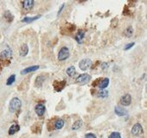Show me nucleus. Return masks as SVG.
I'll list each match as a JSON object with an SVG mask.
<instances>
[{
	"instance_id": "423d86ee",
	"label": "nucleus",
	"mask_w": 147,
	"mask_h": 138,
	"mask_svg": "<svg viewBox=\"0 0 147 138\" xmlns=\"http://www.w3.org/2000/svg\"><path fill=\"white\" fill-rule=\"evenodd\" d=\"M132 133L134 136H140V135H142V133H143V128H142L141 124L136 123V124L132 127Z\"/></svg>"
},
{
	"instance_id": "f3484780",
	"label": "nucleus",
	"mask_w": 147,
	"mask_h": 138,
	"mask_svg": "<svg viewBox=\"0 0 147 138\" xmlns=\"http://www.w3.org/2000/svg\"><path fill=\"white\" fill-rule=\"evenodd\" d=\"M66 73H67V74H68V75L69 76V77H74V75L76 74L75 67H74V66H69V67H68V69H67Z\"/></svg>"
},
{
	"instance_id": "39448f33",
	"label": "nucleus",
	"mask_w": 147,
	"mask_h": 138,
	"mask_svg": "<svg viewBox=\"0 0 147 138\" xmlns=\"http://www.w3.org/2000/svg\"><path fill=\"white\" fill-rule=\"evenodd\" d=\"M132 103V97L130 94H126L120 98V104L124 106H128Z\"/></svg>"
},
{
	"instance_id": "4468645a",
	"label": "nucleus",
	"mask_w": 147,
	"mask_h": 138,
	"mask_svg": "<svg viewBox=\"0 0 147 138\" xmlns=\"http://www.w3.org/2000/svg\"><path fill=\"white\" fill-rule=\"evenodd\" d=\"M34 5V1L32 0H27V1H23V6L25 10H30Z\"/></svg>"
},
{
	"instance_id": "aec40b11",
	"label": "nucleus",
	"mask_w": 147,
	"mask_h": 138,
	"mask_svg": "<svg viewBox=\"0 0 147 138\" xmlns=\"http://www.w3.org/2000/svg\"><path fill=\"white\" fill-rule=\"evenodd\" d=\"M41 16H33V17H24L23 20H22V22H23V23H31V22L35 21V20L38 19V18H40Z\"/></svg>"
},
{
	"instance_id": "f03ea898",
	"label": "nucleus",
	"mask_w": 147,
	"mask_h": 138,
	"mask_svg": "<svg viewBox=\"0 0 147 138\" xmlns=\"http://www.w3.org/2000/svg\"><path fill=\"white\" fill-rule=\"evenodd\" d=\"M69 57V50L67 47H63L61 49L58 53V60H65Z\"/></svg>"
},
{
	"instance_id": "5701e85b",
	"label": "nucleus",
	"mask_w": 147,
	"mask_h": 138,
	"mask_svg": "<svg viewBox=\"0 0 147 138\" xmlns=\"http://www.w3.org/2000/svg\"><path fill=\"white\" fill-rule=\"evenodd\" d=\"M81 125H82V121L81 120H78L76 121L74 123V125L72 126V130H78V129H80L81 127Z\"/></svg>"
},
{
	"instance_id": "ddd939ff",
	"label": "nucleus",
	"mask_w": 147,
	"mask_h": 138,
	"mask_svg": "<svg viewBox=\"0 0 147 138\" xmlns=\"http://www.w3.org/2000/svg\"><path fill=\"white\" fill-rule=\"evenodd\" d=\"M114 111H115V113H116L118 116H119V117L125 116V115L126 114V111L124 109V108H122L121 106H116Z\"/></svg>"
},
{
	"instance_id": "20e7f679",
	"label": "nucleus",
	"mask_w": 147,
	"mask_h": 138,
	"mask_svg": "<svg viewBox=\"0 0 147 138\" xmlns=\"http://www.w3.org/2000/svg\"><path fill=\"white\" fill-rule=\"evenodd\" d=\"M91 64H92L91 60H89V59H84V60H82L81 62L79 63V67L81 68V70L86 71L91 66Z\"/></svg>"
},
{
	"instance_id": "f257e3e1",
	"label": "nucleus",
	"mask_w": 147,
	"mask_h": 138,
	"mask_svg": "<svg viewBox=\"0 0 147 138\" xmlns=\"http://www.w3.org/2000/svg\"><path fill=\"white\" fill-rule=\"evenodd\" d=\"M22 106V102L19 98L18 97H14L10 100V105H9V110H10V112H16L18 111V110H20Z\"/></svg>"
},
{
	"instance_id": "2eb2a0df",
	"label": "nucleus",
	"mask_w": 147,
	"mask_h": 138,
	"mask_svg": "<svg viewBox=\"0 0 147 138\" xmlns=\"http://www.w3.org/2000/svg\"><path fill=\"white\" fill-rule=\"evenodd\" d=\"M84 35H85V32H84L83 30H79V31H78L77 35H76V37H75V40L78 41V43L81 44V43L82 42V40H83V38H84Z\"/></svg>"
},
{
	"instance_id": "7ed1b4c3",
	"label": "nucleus",
	"mask_w": 147,
	"mask_h": 138,
	"mask_svg": "<svg viewBox=\"0 0 147 138\" xmlns=\"http://www.w3.org/2000/svg\"><path fill=\"white\" fill-rule=\"evenodd\" d=\"M91 80V76L88 75L87 73H84V74H81L79 77H77L76 79V82L79 84H81V85H83V84H87Z\"/></svg>"
},
{
	"instance_id": "b1692460",
	"label": "nucleus",
	"mask_w": 147,
	"mask_h": 138,
	"mask_svg": "<svg viewBox=\"0 0 147 138\" xmlns=\"http://www.w3.org/2000/svg\"><path fill=\"white\" fill-rule=\"evenodd\" d=\"M98 95H99L100 97H107V95H108V91H107V90L103 89L98 92Z\"/></svg>"
},
{
	"instance_id": "4be33fe9",
	"label": "nucleus",
	"mask_w": 147,
	"mask_h": 138,
	"mask_svg": "<svg viewBox=\"0 0 147 138\" xmlns=\"http://www.w3.org/2000/svg\"><path fill=\"white\" fill-rule=\"evenodd\" d=\"M15 80H16V75H15V74H12V75H10V77L8 78L7 82H6V85H7V86H10V85H12V84L15 82Z\"/></svg>"
},
{
	"instance_id": "dca6fc26",
	"label": "nucleus",
	"mask_w": 147,
	"mask_h": 138,
	"mask_svg": "<svg viewBox=\"0 0 147 138\" xmlns=\"http://www.w3.org/2000/svg\"><path fill=\"white\" fill-rule=\"evenodd\" d=\"M20 130V127H19V125H18V124H13V125H11L10 126V130H9V135H14L15 133H17L18 131V130Z\"/></svg>"
},
{
	"instance_id": "9d476101",
	"label": "nucleus",
	"mask_w": 147,
	"mask_h": 138,
	"mask_svg": "<svg viewBox=\"0 0 147 138\" xmlns=\"http://www.w3.org/2000/svg\"><path fill=\"white\" fill-rule=\"evenodd\" d=\"M38 68H39V66H29V67H27L25 68V69H23V71H21V74H26V73H29L34 72V71H37Z\"/></svg>"
},
{
	"instance_id": "412c9836",
	"label": "nucleus",
	"mask_w": 147,
	"mask_h": 138,
	"mask_svg": "<svg viewBox=\"0 0 147 138\" xmlns=\"http://www.w3.org/2000/svg\"><path fill=\"white\" fill-rule=\"evenodd\" d=\"M125 35L127 37H131L132 35V34H133V29H132V28L130 26V27H128L127 29L125 30Z\"/></svg>"
},
{
	"instance_id": "9b49d317",
	"label": "nucleus",
	"mask_w": 147,
	"mask_h": 138,
	"mask_svg": "<svg viewBox=\"0 0 147 138\" xmlns=\"http://www.w3.org/2000/svg\"><path fill=\"white\" fill-rule=\"evenodd\" d=\"M28 52H29V48H28L27 44L22 45L21 48H20V50H19L20 55H21V56H26Z\"/></svg>"
},
{
	"instance_id": "bb28decb",
	"label": "nucleus",
	"mask_w": 147,
	"mask_h": 138,
	"mask_svg": "<svg viewBox=\"0 0 147 138\" xmlns=\"http://www.w3.org/2000/svg\"><path fill=\"white\" fill-rule=\"evenodd\" d=\"M85 138H97L96 136L94 134H92V133H88L85 136Z\"/></svg>"
},
{
	"instance_id": "6e6552de",
	"label": "nucleus",
	"mask_w": 147,
	"mask_h": 138,
	"mask_svg": "<svg viewBox=\"0 0 147 138\" xmlns=\"http://www.w3.org/2000/svg\"><path fill=\"white\" fill-rule=\"evenodd\" d=\"M66 85V81H55L54 83V87L55 89V91H61L62 89H63V87Z\"/></svg>"
},
{
	"instance_id": "393cba45",
	"label": "nucleus",
	"mask_w": 147,
	"mask_h": 138,
	"mask_svg": "<svg viewBox=\"0 0 147 138\" xmlns=\"http://www.w3.org/2000/svg\"><path fill=\"white\" fill-rule=\"evenodd\" d=\"M108 138H121V136L119 132H112Z\"/></svg>"
},
{
	"instance_id": "1a4fd4ad",
	"label": "nucleus",
	"mask_w": 147,
	"mask_h": 138,
	"mask_svg": "<svg viewBox=\"0 0 147 138\" xmlns=\"http://www.w3.org/2000/svg\"><path fill=\"white\" fill-rule=\"evenodd\" d=\"M10 56H11V51H10V49H5V50H4L1 54H0V58L4 59H4L10 58Z\"/></svg>"
},
{
	"instance_id": "f8f14e48",
	"label": "nucleus",
	"mask_w": 147,
	"mask_h": 138,
	"mask_svg": "<svg viewBox=\"0 0 147 138\" xmlns=\"http://www.w3.org/2000/svg\"><path fill=\"white\" fill-rule=\"evenodd\" d=\"M109 85V79L108 78H105L103 80H101V81L99 84V88H101V90L107 88Z\"/></svg>"
},
{
	"instance_id": "0eeeda50",
	"label": "nucleus",
	"mask_w": 147,
	"mask_h": 138,
	"mask_svg": "<svg viewBox=\"0 0 147 138\" xmlns=\"http://www.w3.org/2000/svg\"><path fill=\"white\" fill-rule=\"evenodd\" d=\"M35 111L36 112H37V114L41 117V116H43L45 112V106L43 105H41V104L40 105H37L35 108Z\"/></svg>"
},
{
	"instance_id": "a211bd4d",
	"label": "nucleus",
	"mask_w": 147,
	"mask_h": 138,
	"mask_svg": "<svg viewBox=\"0 0 147 138\" xmlns=\"http://www.w3.org/2000/svg\"><path fill=\"white\" fill-rule=\"evenodd\" d=\"M44 80H45L44 76H38L37 78V80H36V86L37 87H41V86H43Z\"/></svg>"
},
{
	"instance_id": "a878e982",
	"label": "nucleus",
	"mask_w": 147,
	"mask_h": 138,
	"mask_svg": "<svg viewBox=\"0 0 147 138\" xmlns=\"http://www.w3.org/2000/svg\"><path fill=\"white\" fill-rule=\"evenodd\" d=\"M134 44H135V43H134V42H132V43H129V44L126 45V47H125L124 50H128V49H131V48L133 47Z\"/></svg>"
},
{
	"instance_id": "6ab92c4d",
	"label": "nucleus",
	"mask_w": 147,
	"mask_h": 138,
	"mask_svg": "<svg viewBox=\"0 0 147 138\" xmlns=\"http://www.w3.org/2000/svg\"><path fill=\"white\" fill-rule=\"evenodd\" d=\"M63 125H64L63 120H62V119H58V120L55 122V128L56 130H61V129L63 127Z\"/></svg>"
}]
</instances>
